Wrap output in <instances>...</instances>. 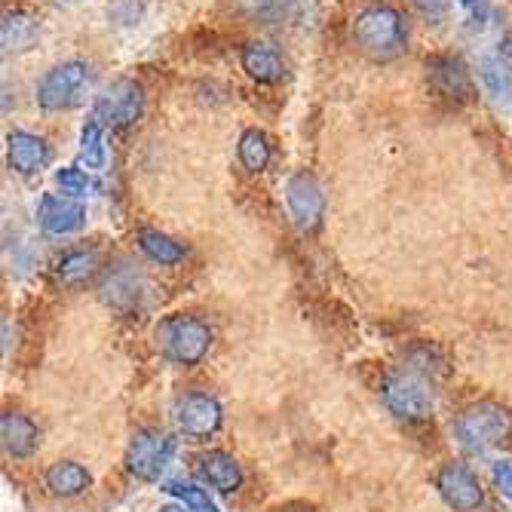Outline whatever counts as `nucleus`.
Listing matches in <instances>:
<instances>
[{
  "label": "nucleus",
  "instance_id": "f257e3e1",
  "mask_svg": "<svg viewBox=\"0 0 512 512\" xmlns=\"http://www.w3.org/2000/svg\"><path fill=\"white\" fill-rule=\"evenodd\" d=\"M353 43L368 62H396L408 50V28L390 4H368L353 19Z\"/></svg>",
  "mask_w": 512,
  "mask_h": 512
},
{
  "label": "nucleus",
  "instance_id": "f03ea898",
  "mask_svg": "<svg viewBox=\"0 0 512 512\" xmlns=\"http://www.w3.org/2000/svg\"><path fill=\"white\" fill-rule=\"evenodd\" d=\"M154 344L163 359L184 365V368H194L206 359L212 347V329L206 319L194 313H169L157 322Z\"/></svg>",
  "mask_w": 512,
  "mask_h": 512
},
{
  "label": "nucleus",
  "instance_id": "7ed1b4c3",
  "mask_svg": "<svg viewBox=\"0 0 512 512\" xmlns=\"http://www.w3.org/2000/svg\"><path fill=\"white\" fill-rule=\"evenodd\" d=\"M454 436L463 448L485 451L512 436V414L509 408L491 399L473 402L454 417Z\"/></svg>",
  "mask_w": 512,
  "mask_h": 512
},
{
  "label": "nucleus",
  "instance_id": "20e7f679",
  "mask_svg": "<svg viewBox=\"0 0 512 512\" xmlns=\"http://www.w3.org/2000/svg\"><path fill=\"white\" fill-rule=\"evenodd\" d=\"M381 399L399 417V421H408V424L430 421L433 411H436L433 384L414 368L393 371V375L381 384Z\"/></svg>",
  "mask_w": 512,
  "mask_h": 512
},
{
  "label": "nucleus",
  "instance_id": "39448f33",
  "mask_svg": "<svg viewBox=\"0 0 512 512\" xmlns=\"http://www.w3.org/2000/svg\"><path fill=\"white\" fill-rule=\"evenodd\" d=\"M89 89V65L86 62H59L56 68H50L40 83H37V105L50 114H62L71 111L83 102Z\"/></svg>",
  "mask_w": 512,
  "mask_h": 512
},
{
  "label": "nucleus",
  "instance_id": "423d86ee",
  "mask_svg": "<svg viewBox=\"0 0 512 512\" xmlns=\"http://www.w3.org/2000/svg\"><path fill=\"white\" fill-rule=\"evenodd\" d=\"M172 454H175L172 436L160 430H135L126 445L123 463H126V473L135 476L138 482H160Z\"/></svg>",
  "mask_w": 512,
  "mask_h": 512
},
{
  "label": "nucleus",
  "instance_id": "0eeeda50",
  "mask_svg": "<svg viewBox=\"0 0 512 512\" xmlns=\"http://www.w3.org/2000/svg\"><path fill=\"white\" fill-rule=\"evenodd\" d=\"M145 114V89L132 77H120L108 83L96 99V120L111 129H129Z\"/></svg>",
  "mask_w": 512,
  "mask_h": 512
},
{
  "label": "nucleus",
  "instance_id": "6e6552de",
  "mask_svg": "<svg viewBox=\"0 0 512 512\" xmlns=\"http://www.w3.org/2000/svg\"><path fill=\"white\" fill-rule=\"evenodd\" d=\"M172 421H175V430L184 439L206 442L221 430L224 411H221L218 399L209 396V393H184L172 405Z\"/></svg>",
  "mask_w": 512,
  "mask_h": 512
},
{
  "label": "nucleus",
  "instance_id": "1a4fd4ad",
  "mask_svg": "<svg viewBox=\"0 0 512 512\" xmlns=\"http://www.w3.org/2000/svg\"><path fill=\"white\" fill-rule=\"evenodd\" d=\"M436 491L454 512H476L485 503V488L479 476L463 463H445L436 473Z\"/></svg>",
  "mask_w": 512,
  "mask_h": 512
},
{
  "label": "nucleus",
  "instance_id": "9d476101",
  "mask_svg": "<svg viewBox=\"0 0 512 512\" xmlns=\"http://www.w3.org/2000/svg\"><path fill=\"white\" fill-rule=\"evenodd\" d=\"M286 209L301 230H313L325 215V194L313 172L301 169L286 181Z\"/></svg>",
  "mask_w": 512,
  "mask_h": 512
},
{
  "label": "nucleus",
  "instance_id": "9b49d317",
  "mask_svg": "<svg viewBox=\"0 0 512 512\" xmlns=\"http://www.w3.org/2000/svg\"><path fill=\"white\" fill-rule=\"evenodd\" d=\"M427 83L445 102H470L476 96V83L470 68L457 56H430L427 59Z\"/></svg>",
  "mask_w": 512,
  "mask_h": 512
},
{
  "label": "nucleus",
  "instance_id": "f8f14e48",
  "mask_svg": "<svg viewBox=\"0 0 512 512\" xmlns=\"http://www.w3.org/2000/svg\"><path fill=\"white\" fill-rule=\"evenodd\" d=\"M37 221L46 234L53 237H68V234H77L86 224V206L74 197H56V194H46L40 200V209H37Z\"/></svg>",
  "mask_w": 512,
  "mask_h": 512
},
{
  "label": "nucleus",
  "instance_id": "ddd939ff",
  "mask_svg": "<svg viewBox=\"0 0 512 512\" xmlns=\"http://www.w3.org/2000/svg\"><path fill=\"white\" fill-rule=\"evenodd\" d=\"M7 163L19 175H34L50 163V145L28 129H13L7 135Z\"/></svg>",
  "mask_w": 512,
  "mask_h": 512
},
{
  "label": "nucleus",
  "instance_id": "4468645a",
  "mask_svg": "<svg viewBox=\"0 0 512 512\" xmlns=\"http://www.w3.org/2000/svg\"><path fill=\"white\" fill-rule=\"evenodd\" d=\"M197 476L215 488L218 494H234L243 485V467L234 454L227 451H206L197 457Z\"/></svg>",
  "mask_w": 512,
  "mask_h": 512
},
{
  "label": "nucleus",
  "instance_id": "2eb2a0df",
  "mask_svg": "<svg viewBox=\"0 0 512 512\" xmlns=\"http://www.w3.org/2000/svg\"><path fill=\"white\" fill-rule=\"evenodd\" d=\"M240 62L243 71L255 80V83H279L286 74V62L276 53V46L267 40H249L240 50Z\"/></svg>",
  "mask_w": 512,
  "mask_h": 512
},
{
  "label": "nucleus",
  "instance_id": "dca6fc26",
  "mask_svg": "<svg viewBox=\"0 0 512 512\" xmlns=\"http://www.w3.org/2000/svg\"><path fill=\"white\" fill-rule=\"evenodd\" d=\"M0 442L10 457H31L40 445V430L22 411H4L0 417Z\"/></svg>",
  "mask_w": 512,
  "mask_h": 512
},
{
  "label": "nucleus",
  "instance_id": "f3484780",
  "mask_svg": "<svg viewBox=\"0 0 512 512\" xmlns=\"http://www.w3.org/2000/svg\"><path fill=\"white\" fill-rule=\"evenodd\" d=\"M479 86L500 114H512V68L500 56L479 62Z\"/></svg>",
  "mask_w": 512,
  "mask_h": 512
},
{
  "label": "nucleus",
  "instance_id": "a211bd4d",
  "mask_svg": "<svg viewBox=\"0 0 512 512\" xmlns=\"http://www.w3.org/2000/svg\"><path fill=\"white\" fill-rule=\"evenodd\" d=\"M43 482L56 497H80L92 485V476L77 460H56V463L46 467Z\"/></svg>",
  "mask_w": 512,
  "mask_h": 512
},
{
  "label": "nucleus",
  "instance_id": "6ab92c4d",
  "mask_svg": "<svg viewBox=\"0 0 512 512\" xmlns=\"http://www.w3.org/2000/svg\"><path fill=\"white\" fill-rule=\"evenodd\" d=\"M135 243H138V249H142L145 258H151L160 267H175V264L184 261V255H188V249H184L178 240H172L169 234H163V230H154V227L138 230Z\"/></svg>",
  "mask_w": 512,
  "mask_h": 512
},
{
  "label": "nucleus",
  "instance_id": "aec40b11",
  "mask_svg": "<svg viewBox=\"0 0 512 512\" xmlns=\"http://www.w3.org/2000/svg\"><path fill=\"white\" fill-rule=\"evenodd\" d=\"M96 273H99V252L96 249H71L56 264V279L68 289L83 286L86 279H92Z\"/></svg>",
  "mask_w": 512,
  "mask_h": 512
},
{
  "label": "nucleus",
  "instance_id": "412c9836",
  "mask_svg": "<svg viewBox=\"0 0 512 512\" xmlns=\"http://www.w3.org/2000/svg\"><path fill=\"white\" fill-rule=\"evenodd\" d=\"M0 34H4V50L7 53H25L37 40V19L25 10H7L4 13V25H0Z\"/></svg>",
  "mask_w": 512,
  "mask_h": 512
},
{
  "label": "nucleus",
  "instance_id": "4be33fe9",
  "mask_svg": "<svg viewBox=\"0 0 512 512\" xmlns=\"http://www.w3.org/2000/svg\"><path fill=\"white\" fill-rule=\"evenodd\" d=\"M237 154H240V163H243L246 172H264L270 166V157H273L267 132L264 129H246L240 135Z\"/></svg>",
  "mask_w": 512,
  "mask_h": 512
},
{
  "label": "nucleus",
  "instance_id": "5701e85b",
  "mask_svg": "<svg viewBox=\"0 0 512 512\" xmlns=\"http://www.w3.org/2000/svg\"><path fill=\"white\" fill-rule=\"evenodd\" d=\"M163 491L169 497H175L184 509H191V512H218L215 500L209 497V488H200L194 482H184V479H169L163 482Z\"/></svg>",
  "mask_w": 512,
  "mask_h": 512
},
{
  "label": "nucleus",
  "instance_id": "b1692460",
  "mask_svg": "<svg viewBox=\"0 0 512 512\" xmlns=\"http://www.w3.org/2000/svg\"><path fill=\"white\" fill-rule=\"evenodd\" d=\"M80 163L86 169L105 166V123L102 120H89L80 129Z\"/></svg>",
  "mask_w": 512,
  "mask_h": 512
},
{
  "label": "nucleus",
  "instance_id": "393cba45",
  "mask_svg": "<svg viewBox=\"0 0 512 512\" xmlns=\"http://www.w3.org/2000/svg\"><path fill=\"white\" fill-rule=\"evenodd\" d=\"M138 295V289H135V276H132V270H120V273H114L108 283H105V301L108 304H117V307H123L126 301H132Z\"/></svg>",
  "mask_w": 512,
  "mask_h": 512
},
{
  "label": "nucleus",
  "instance_id": "a878e982",
  "mask_svg": "<svg viewBox=\"0 0 512 512\" xmlns=\"http://www.w3.org/2000/svg\"><path fill=\"white\" fill-rule=\"evenodd\" d=\"M56 188L62 191V197H83L89 188V175L80 166H65L56 172Z\"/></svg>",
  "mask_w": 512,
  "mask_h": 512
},
{
  "label": "nucleus",
  "instance_id": "bb28decb",
  "mask_svg": "<svg viewBox=\"0 0 512 512\" xmlns=\"http://www.w3.org/2000/svg\"><path fill=\"white\" fill-rule=\"evenodd\" d=\"M491 482L500 497L512 500V460H497L491 467Z\"/></svg>",
  "mask_w": 512,
  "mask_h": 512
},
{
  "label": "nucleus",
  "instance_id": "cd10ccee",
  "mask_svg": "<svg viewBox=\"0 0 512 512\" xmlns=\"http://www.w3.org/2000/svg\"><path fill=\"white\" fill-rule=\"evenodd\" d=\"M451 0H414V7L421 10L424 16H442L448 10Z\"/></svg>",
  "mask_w": 512,
  "mask_h": 512
},
{
  "label": "nucleus",
  "instance_id": "c85d7f7f",
  "mask_svg": "<svg viewBox=\"0 0 512 512\" xmlns=\"http://www.w3.org/2000/svg\"><path fill=\"white\" fill-rule=\"evenodd\" d=\"M457 4L467 10L473 19H485L488 16V10H491V0H457Z\"/></svg>",
  "mask_w": 512,
  "mask_h": 512
},
{
  "label": "nucleus",
  "instance_id": "c756f323",
  "mask_svg": "<svg viewBox=\"0 0 512 512\" xmlns=\"http://www.w3.org/2000/svg\"><path fill=\"white\" fill-rule=\"evenodd\" d=\"M500 59L512 68V31L503 34V40H500Z\"/></svg>",
  "mask_w": 512,
  "mask_h": 512
},
{
  "label": "nucleus",
  "instance_id": "7c9ffc66",
  "mask_svg": "<svg viewBox=\"0 0 512 512\" xmlns=\"http://www.w3.org/2000/svg\"><path fill=\"white\" fill-rule=\"evenodd\" d=\"M160 512H191V509H184L181 503H169V506H160Z\"/></svg>",
  "mask_w": 512,
  "mask_h": 512
}]
</instances>
